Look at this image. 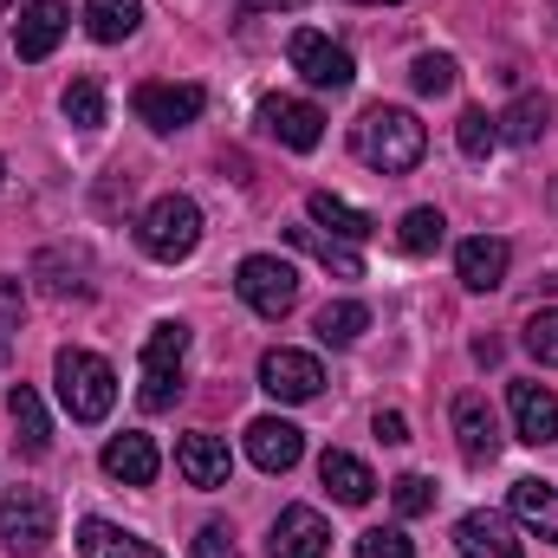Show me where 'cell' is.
<instances>
[{
    "instance_id": "1",
    "label": "cell",
    "mask_w": 558,
    "mask_h": 558,
    "mask_svg": "<svg viewBox=\"0 0 558 558\" xmlns=\"http://www.w3.org/2000/svg\"><path fill=\"white\" fill-rule=\"evenodd\" d=\"M351 149H357V162L377 169V175H410L422 156H428V131L416 124V111L371 105V111L351 124Z\"/></svg>"
},
{
    "instance_id": "2",
    "label": "cell",
    "mask_w": 558,
    "mask_h": 558,
    "mask_svg": "<svg viewBox=\"0 0 558 558\" xmlns=\"http://www.w3.org/2000/svg\"><path fill=\"white\" fill-rule=\"evenodd\" d=\"M52 377H59V403H65L72 422H105L111 416V403H118V371H111L98 351H59Z\"/></svg>"
},
{
    "instance_id": "3",
    "label": "cell",
    "mask_w": 558,
    "mask_h": 558,
    "mask_svg": "<svg viewBox=\"0 0 558 558\" xmlns=\"http://www.w3.org/2000/svg\"><path fill=\"white\" fill-rule=\"evenodd\" d=\"M137 241H143V254L162 260V267L189 260V254L202 247V208H195L189 195H156L137 221Z\"/></svg>"
},
{
    "instance_id": "4",
    "label": "cell",
    "mask_w": 558,
    "mask_h": 558,
    "mask_svg": "<svg viewBox=\"0 0 558 558\" xmlns=\"http://www.w3.org/2000/svg\"><path fill=\"white\" fill-rule=\"evenodd\" d=\"M182 364H189V325L162 318L143 338V410H169L182 397Z\"/></svg>"
},
{
    "instance_id": "5",
    "label": "cell",
    "mask_w": 558,
    "mask_h": 558,
    "mask_svg": "<svg viewBox=\"0 0 558 558\" xmlns=\"http://www.w3.org/2000/svg\"><path fill=\"white\" fill-rule=\"evenodd\" d=\"M234 292H241L247 312L286 318V312L299 305V274H292V260H279V254H247V260L234 267Z\"/></svg>"
},
{
    "instance_id": "6",
    "label": "cell",
    "mask_w": 558,
    "mask_h": 558,
    "mask_svg": "<svg viewBox=\"0 0 558 558\" xmlns=\"http://www.w3.org/2000/svg\"><path fill=\"white\" fill-rule=\"evenodd\" d=\"M52 526H59V513H52V500L39 494V487H13L7 500H0V546L20 558H39L52 546Z\"/></svg>"
},
{
    "instance_id": "7",
    "label": "cell",
    "mask_w": 558,
    "mask_h": 558,
    "mask_svg": "<svg viewBox=\"0 0 558 558\" xmlns=\"http://www.w3.org/2000/svg\"><path fill=\"white\" fill-rule=\"evenodd\" d=\"M286 59H292V72H299L305 85H318V92H351V78H357L351 52H344L331 33H318V26H299L292 46H286Z\"/></svg>"
},
{
    "instance_id": "8",
    "label": "cell",
    "mask_w": 558,
    "mask_h": 558,
    "mask_svg": "<svg viewBox=\"0 0 558 558\" xmlns=\"http://www.w3.org/2000/svg\"><path fill=\"white\" fill-rule=\"evenodd\" d=\"M260 390L274 397V403H312L318 390H325V364L312 357V351H267L260 357Z\"/></svg>"
},
{
    "instance_id": "9",
    "label": "cell",
    "mask_w": 558,
    "mask_h": 558,
    "mask_svg": "<svg viewBox=\"0 0 558 558\" xmlns=\"http://www.w3.org/2000/svg\"><path fill=\"white\" fill-rule=\"evenodd\" d=\"M137 118L149 124V131H182V124H195L202 118V105H208V92L202 85H137Z\"/></svg>"
},
{
    "instance_id": "10",
    "label": "cell",
    "mask_w": 558,
    "mask_h": 558,
    "mask_svg": "<svg viewBox=\"0 0 558 558\" xmlns=\"http://www.w3.org/2000/svg\"><path fill=\"white\" fill-rule=\"evenodd\" d=\"M65 26H72L65 0H26L20 20H13V52H20L26 65H33V59H52V46L65 39Z\"/></svg>"
},
{
    "instance_id": "11",
    "label": "cell",
    "mask_w": 558,
    "mask_h": 558,
    "mask_svg": "<svg viewBox=\"0 0 558 558\" xmlns=\"http://www.w3.org/2000/svg\"><path fill=\"white\" fill-rule=\"evenodd\" d=\"M175 474H182L189 487L215 494V487L234 481V454H228L221 435H182V448H175Z\"/></svg>"
},
{
    "instance_id": "12",
    "label": "cell",
    "mask_w": 558,
    "mask_h": 558,
    "mask_svg": "<svg viewBox=\"0 0 558 558\" xmlns=\"http://www.w3.org/2000/svg\"><path fill=\"white\" fill-rule=\"evenodd\" d=\"M507 410H513V435L526 448H553L558 441V397L546 384H513L507 390Z\"/></svg>"
},
{
    "instance_id": "13",
    "label": "cell",
    "mask_w": 558,
    "mask_h": 558,
    "mask_svg": "<svg viewBox=\"0 0 558 558\" xmlns=\"http://www.w3.org/2000/svg\"><path fill=\"white\" fill-rule=\"evenodd\" d=\"M507 267H513V247H507L500 234H474V241L454 247V279H461L468 292H494V286H507Z\"/></svg>"
},
{
    "instance_id": "14",
    "label": "cell",
    "mask_w": 558,
    "mask_h": 558,
    "mask_svg": "<svg viewBox=\"0 0 558 558\" xmlns=\"http://www.w3.org/2000/svg\"><path fill=\"white\" fill-rule=\"evenodd\" d=\"M331 553V526L325 513L312 507H286L274 520V539H267V558H325Z\"/></svg>"
},
{
    "instance_id": "15",
    "label": "cell",
    "mask_w": 558,
    "mask_h": 558,
    "mask_svg": "<svg viewBox=\"0 0 558 558\" xmlns=\"http://www.w3.org/2000/svg\"><path fill=\"white\" fill-rule=\"evenodd\" d=\"M299 454H305V435H299L286 416L247 422V461H254L260 474H286V468H299Z\"/></svg>"
},
{
    "instance_id": "16",
    "label": "cell",
    "mask_w": 558,
    "mask_h": 558,
    "mask_svg": "<svg viewBox=\"0 0 558 558\" xmlns=\"http://www.w3.org/2000/svg\"><path fill=\"white\" fill-rule=\"evenodd\" d=\"M260 124H267V137H279L286 149H318V143H325V111L305 105V98H267V105H260Z\"/></svg>"
},
{
    "instance_id": "17",
    "label": "cell",
    "mask_w": 558,
    "mask_h": 558,
    "mask_svg": "<svg viewBox=\"0 0 558 558\" xmlns=\"http://www.w3.org/2000/svg\"><path fill=\"white\" fill-rule=\"evenodd\" d=\"M454 553L461 558H526V546H520L507 513H468L454 526Z\"/></svg>"
},
{
    "instance_id": "18",
    "label": "cell",
    "mask_w": 558,
    "mask_h": 558,
    "mask_svg": "<svg viewBox=\"0 0 558 558\" xmlns=\"http://www.w3.org/2000/svg\"><path fill=\"white\" fill-rule=\"evenodd\" d=\"M454 441L474 468H487L500 454V416L487 410V397H454Z\"/></svg>"
},
{
    "instance_id": "19",
    "label": "cell",
    "mask_w": 558,
    "mask_h": 558,
    "mask_svg": "<svg viewBox=\"0 0 558 558\" xmlns=\"http://www.w3.org/2000/svg\"><path fill=\"white\" fill-rule=\"evenodd\" d=\"M156 468H162V454H156L149 435H131V428H124V435L105 441V474H111V481H124V487H149Z\"/></svg>"
},
{
    "instance_id": "20",
    "label": "cell",
    "mask_w": 558,
    "mask_h": 558,
    "mask_svg": "<svg viewBox=\"0 0 558 558\" xmlns=\"http://www.w3.org/2000/svg\"><path fill=\"white\" fill-rule=\"evenodd\" d=\"M318 481L331 487L338 507H364V500L377 494V474H371L357 454H344V448H325V454H318Z\"/></svg>"
},
{
    "instance_id": "21",
    "label": "cell",
    "mask_w": 558,
    "mask_h": 558,
    "mask_svg": "<svg viewBox=\"0 0 558 558\" xmlns=\"http://www.w3.org/2000/svg\"><path fill=\"white\" fill-rule=\"evenodd\" d=\"M507 507H513V520L526 533H539L546 546H558V487H546V481H513Z\"/></svg>"
},
{
    "instance_id": "22",
    "label": "cell",
    "mask_w": 558,
    "mask_h": 558,
    "mask_svg": "<svg viewBox=\"0 0 558 558\" xmlns=\"http://www.w3.org/2000/svg\"><path fill=\"white\" fill-rule=\"evenodd\" d=\"M305 215H312V228H331L338 241H371V234H377V221H371L364 208H351L344 195H331V189H312Z\"/></svg>"
},
{
    "instance_id": "23",
    "label": "cell",
    "mask_w": 558,
    "mask_h": 558,
    "mask_svg": "<svg viewBox=\"0 0 558 558\" xmlns=\"http://www.w3.org/2000/svg\"><path fill=\"white\" fill-rule=\"evenodd\" d=\"M78 558H162V553L149 539H137V533L111 526V520H85L78 526Z\"/></svg>"
},
{
    "instance_id": "24",
    "label": "cell",
    "mask_w": 558,
    "mask_h": 558,
    "mask_svg": "<svg viewBox=\"0 0 558 558\" xmlns=\"http://www.w3.org/2000/svg\"><path fill=\"white\" fill-rule=\"evenodd\" d=\"M143 26V0H85V33L98 46H124Z\"/></svg>"
},
{
    "instance_id": "25",
    "label": "cell",
    "mask_w": 558,
    "mask_h": 558,
    "mask_svg": "<svg viewBox=\"0 0 558 558\" xmlns=\"http://www.w3.org/2000/svg\"><path fill=\"white\" fill-rule=\"evenodd\" d=\"M7 416L20 428V448H26V454H46V448H52V422H46V403H39L33 384H13V390H7Z\"/></svg>"
},
{
    "instance_id": "26",
    "label": "cell",
    "mask_w": 558,
    "mask_h": 558,
    "mask_svg": "<svg viewBox=\"0 0 558 558\" xmlns=\"http://www.w3.org/2000/svg\"><path fill=\"white\" fill-rule=\"evenodd\" d=\"M292 247H299V254H312L325 274L364 279V260H357V247H351V241H338V234H318V228H292Z\"/></svg>"
},
{
    "instance_id": "27",
    "label": "cell",
    "mask_w": 558,
    "mask_h": 558,
    "mask_svg": "<svg viewBox=\"0 0 558 558\" xmlns=\"http://www.w3.org/2000/svg\"><path fill=\"white\" fill-rule=\"evenodd\" d=\"M494 124H500V143H539L546 137V124H553V105H546L539 92H520Z\"/></svg>"
},
{
    "instance_id": "28",
    "label": "cell",
    "mask_w": 558,
    "mask_h": 558,
    "mask_svg": "<svg viewBox=\"0 0 558 558\" xmlns=\"http://www.w3.org/2000/svg\"><path fill=\"white\" fill-rule=\"evenodd\" d=\"M33 274L46 279L52 299H85V292H92V279H85V254H72V247H46Z\"/></svg>"
},
{
    "instance_id": "29",
    "label": "cell",
    "mask_w": 558,
    "mask_h": 558,
    "mask_svg": "<svg viewBox=\"0 0 558 558\" xmlns=\"http://www.w3.org/2000/svg\"><path fill=\"white\" fill-rule=\"evenodd\" d=\"M364 331H371V305H357V299H338V305H325V312H318V338H325L331 351L357 344Z\"/></svg>"
},
{
    "instance_id": "30",
    "label": "cell",
    "mask_w": 558,
    "mask_h": 558,
    "mask_svg": "<svg viewBox=\"0 0 558 558\" xmlns=\"http://www.w3.org/2000/svg\"><path fill=\"white\" fill-rule=\"evenodd\" d=\"M441 241H448L441 208H410V215L397 221V247H403V254H435Z\"/></svg>"
},
{
    "instance_id": "31",
    "label": "cell",
    "mask_w": 558,
    "mask_h": 558,
    "mask_svg": "<svg viewBox=\"0 0 558 558\" xmlns=\"http://www.w3.org/2000/svg\"><path fill=\"white\" fill-rule=\"evenodd\" d=\"M454 143H461V156H468V162H487V156L500 149V124H494L487 111H461V124H454Z\"/></svg>"
},
{
    "instance_id": "32",
    "label": "cell",
    "mask_w": 558,
    "mask_h": 558,
    "mask_svg": "<svg viewBox=\"0 0 558 558\" xmlns=\"http://www.w3.org/2000/svg\"><path fill=\"white\" fill-rule=\"evenodd\" d=\"M65 118H72L78 131H98V124H105V85H98V78H72V85H65Z\"/></svg>"
},
{
    "instance_id": "33",
    "label": "cell",
    "mask_w": 558,
    "mask_h": 558,
    "mask_svg": "<svg viewBox=\"0 0 558 558\" xmlns=\"http://www.w3.org/2000/svg\"><path fill=\"white\" fill-rule=\"evenodd\" d=\"M410 85H416L422 98H448L454 92V59L448 52H422L416 65H410Z\"/></svg>"
},
{
    "instance_id": "34",
    "label": "cell",
    "mask_w": 558,
    "mask_h": 558,
    "mask_svg": "<svg viewBox=\"0 0 558 558\" xmlns=\"http://www.w3.org/2000/svg\"><path fill=\"white\" fill-rule=\"evenodd\" d=\"M357 558H416V546H410L403 526H371V533L357 539Z\"/></svg>"
},
{
    "instance_id": "35",
    "label": "cell",
    "mask_w": 558,
    "mask_h": 558,
    "mask_svg": "<svg viewBox=\"0 0 558 558\" xmlns=\"http://www.w3.org/2000/svg\"><path fill=\"white\" fill-rule=\"evenodd\" d=\"M526 351H533L539 364H558V305H546V312L526 318Z\"/></svg>"
},
{
    "instance_id": "36",
    "label": "cell",
    "mask_w": 558,
    "mask_h": 558,
    "mask_svg": "<svg viewBox=\"0 0 558 558\" xmlns=\"http://www.w3.org/2000/svg\"><path fill=\"white\" fill-rule=\"evenodd\" d=\"M390 500H397V513H403V520H416V513L435 507V481H428V474H403V481L390 487Z\"/></svg>"
},
{
    "instance_id": "37",
    "label": "cell",
    "mask_w": 558,
    "mask_h": 558,
    "mask_svg": "<svg viewBox=\"0 0 558 558\" xmlns=\"http://www.w3.org/2000/svg\"><path fill=\"white\" fill-rule=\"evenodd\" d=\"M195 558H241V546H234V533L221 526V520H208L202 533H195V546H189Z\"/></svg>"
},
{
    "instance_id": "38",
    "label": "cell",
    "mask_w": 558,
    "mask_h": 558,
    "mask_svg": "<svg viewBox=\"0 0 558 558\" xmlns=\"http://www.w3.org/2000/svg\"><path fill=\"white\" fill-rule=\"evenodd\" d=\"M377 441H410V422H403V410H377Z\"/></svg>"
},
{
    "instance_id": "39",
    "label": "cell",
    "mask_w": 558,
    "mask_h": 558,
    "mask_svg": "<svg viewBox=\"0 0 558 558\" xmlns=\"http://www.w3.org/2000/svg\"><path fill=\"white\" fill-rule=\"evenodd\" d=\"M247 13H279V7H299V0H241Z\"/></svg>"
},
{
    "instance_id": "40",
    "label": "cell",
    "mask_w": 558,
    "mask_h": 558,
    "mask_svg": "<svg viewBox=\"0 0 558 558\" xmlns=\"http://www.w3.org/2000/svg\"><path fill=\"white\" fill-rule=\"evenodd\" d=\"M357 7H397V0H357Z\"/></svg>"
},
{
    "instance_id": "41",
    "label": "cell",
    "mask_w": 558,
    "mask_h": 558,
    "mask_svg": "<svg viewBox=\"0 0 558 558\" xmlns=\"http://www.w3.org/2000/svg\"><path fill=\"white\" fill-rule=\"evenodd\" d=\"M0 7H13V0H0Z\"/></svg>"
}]
</instances>
